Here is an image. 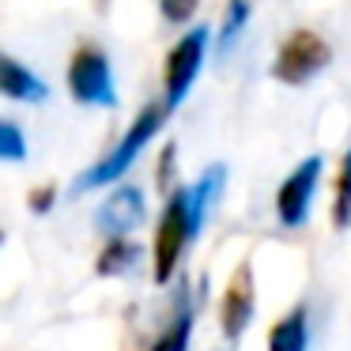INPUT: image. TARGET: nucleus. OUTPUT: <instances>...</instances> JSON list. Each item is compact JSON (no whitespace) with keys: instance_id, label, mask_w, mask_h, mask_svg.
<instances>
[{"instance_id":"1","label":"nucleus","mask_w":351,"mask_h":351,"mask_svg":"<svg viewBox=\"0 0 351 351\" xmlns=\"http://www.w3.org/2000/svg\"><path fill=\"white\" fill-rule=\"evenodd\" d=\"M170 106L167 102H152V106L144 110V114L132 121V129L121 136V144L114 147V155H106V159L99 162L95 170H87L84 178H80V189H95V185H106V182H117V178L125 174V170L132 167V159H136L140 152L147 147V140L155 136V132L162 129V121H167Z\"/></svg>"},{"instance_id":"2","label":"nucleus","mask_w":351,"mask_h":351,"mask_svg":"<svg viewBox=\"0 0 351 351\" xmlns=\"http://www.w3.org/2000/svg\"><path fill=\"white\" fill-rule=\"evenodd\" d=\"M193 234L197 230H193V212H189V189H178L159 219V230H155V280L159 283H167L174 276Z\"/></svg>"},{"instance_id":"3","label":"nucleus","mask_w":351,"mask_h":351,"mask_svg":"<svg viewBox=\"0 0 351 351\" xmlns=\"http://www.w3.org/2000/svg\"><path fill=\"white\" fill-rule=\"evenodd\" d=\"M69 91L84 106H114V76H110V61L99 46H80L69 64Z\"/></svg>"},{"instance_id":"4","label":"nucleus","mask_w":351,"mask_h":351,"mask_svg":"<svg viewBox=\"0 0 351 351\" xmlns=\"http://www.w3.org/2000/svg\"><path fill=\"white\" fill-rule=\"evenodd\" d=\"M332 61V49L321 34L313 31H295L287 42L280 46V57H276V80L298 87L306 80H313L321 69H328Z\"/></svg>"},{"instance_id":"5","label":"nucleus","mask_w":351,"mask_h":351,"mask_svg":"<svg viewBox=\"0 0 351 351\" xmlns=\"http://www.w3.org/2000/svg\"><path fill=\"white\" fill-rule=\"evenodd\" d=\"M204 49H208V31L197 27L193 34H185L167 57V106H182V99L189 95L193 80L200 72V61H204Z\"/></svg>"},{"instance_id":"6","label":"nucleus","mask_w":351,"mask_h":351,"mask_svg":"<svg viewBox=\"0 0 351 351\" xmlns=\"http://www.w3.org/2000/svg\"><path fill=\"white\" fill-rule=\"evenodd\" d=\"M317 178H321V159L313 155L302 167H295V174L280 185V193H276V212H280L283 227H302L306 223L313 189H317Z\"/></svg>"},{"instance_id":"7","label":"nucleus","mask_w":351,"mask_h":351,"mask_svg":"<svg viewBox=\"0 0 351 351\" xmlns=\"http://www.w3.org/2000/svg\"><path fill=\"white\" fill-rule=\"evenodd\" d=\"M223 332H227V340H238V336L250 328V317H253V268L250 261H242V265L234 268V276H230L227 291H223Z\"/></svg>"},{"instance_id":"8","label":"nucleus","mask_w":351,"mask_h":351,"mask_svg":"<svg viewBox=\"0 0 351 351\" xmlns=\"http://www.w3.org/2000/svg\"><path fill=\"white\" fill-rule=\"evenodd\" d=\"M144 219V200H140L136 189H117L106 197V204L99 208V227L110 230L114 238L129 234L136 223Z\"/></svg>"},{"instance_id":"9","label":"nucleus","mask_w":351,"mask_h":351,"mask_svg":"<svg viewBox=\"0 0 351 351\" xmlns=\"http://www.w3.org/2000/svg\"><path fill=\"white\" fill-rule=\"evenodd\" d=\"M0 91L8 95V99H23V102L46 99V84L31 69H23L16 57H4V64H0Z\"/></svg>"},{"instance_id":"10","label":"nucleus","mask_w":351,"mask_h":351,"mask_svg":"<svg viewBox=\"0 0 351 351\" xmlns=\"http://www.w3.org/2000/svg\"><path fill=\"white\" fill-rule=\"evenodd\" d=\"M268 351H306V310H291L268 332Z\"/></svg>"},{"instance_id":"11","label":"nucleus","mask_w":351,"mask_h":351,"mask_svg":"<svg viewBox=\"0 0 351 351\" xmlns=\"http://www.w3.org/2000/svg\"><path fill=\"white\" fill-rule=\"evenodd\" d=\"M189 328H193V306L185 298H178V310L170 317V325L162 328V336L152 343V351H185L189 348Z\"/></svg>"},{"instance_id":"12","label":"nucleus","mask_w":351,"mask_h":351,"mask_svg":"<svg viewBox=\"0 0 351 351\" xmlns=\"http://www.w3.org/2000/svg\"><path fill=\"white\" fill-rule=\"evenodd\" d=\"M223 189V167H212V174H204L197 185L189 189V212H193V230L204 223V212L215 204V197H219Z\"/></svg>"},{"instance_id":"13","label":"nucleus","mask_w":351,"mask_h":351,"mask_svg":"<svg viewBox=\"0 0 351 351\" xmlns=\"http://www.w3.org/2000/svg\"><path fill=\"white\" fill-rule=\"evenodd\" d=\"M332 223L340 230L351 227V147L340 159V174H336V197H332Z\"/></svg>"},{"instance_id":"14","label":"nucleus","mask_w":351,"mask_h":351,"mask_svg":"<svg viewBox=\"0 0 351 351\" xmlns=\"http://www.w3.org/2000/svg\"><path fill=\"white\" fill-rule=\"evenodd\" d=\"M136 257H140L136 245L125 242V238H114V242L102 250V257H99V276H121V272H129V268L136 265Z\"/></svg>"},{"instance_id":"15","label":"nucleus","mask_w":351,"mask_h":351,"mask_svg":"<svg viewBox=\"0 0 351 351\" xmlns=\"http://www.w3.org/2000/svg\"><path fill=\"white\" fill-rule=\"evenodd\" d=\"M27 155V144H23V132L16 129L12 121L0 125V159H8V162H19Z\"/></svg>"},{"instance_id":"16","label":"nucleus","mask_w":351,"mask_h":351,"mask_svg":"<svg viewBox=\"0 0 351 351\" xmlns=\"http://www.w3.org/2000/svg\"><path fill=\"white\" fill-rule=\"evenodd\" d=\"M245 16H250V4L245 0H230V8H227V23H223V49L234 42V34L245 27Z\"/></svg>"},{"instance_id":"17","label":"nucleus","mask_w":351,"mask_h":351,"mask_svg":"<svg viewBox=\"0 0 351 351\" xmlns=\"http://www.w3.org/2000/svg\"><path fill=\"white\" fill-rule=\"evenodd\" d=\"M197 4H200V0H159L162 16H167L170 23H185V19H193Z\"/></svg>"},{"instance_id":"18","label":"nucleus","mask_w":351,"mask_h":351,"mask_svg":"<svg viewBox=\"0 0 351 351\" xmlns=\"http://www.w3.org/2000/svg\"><path fill=\"white\" fill-rule=\"evenodd\" d=\"M170 162H174V144H170L167 152H162V159H159V185L162 189L170 185Z\"/></svg>"},{"instance_id":"19","label":"nucleus","mask_w":351,"mask_h":351,"mask_svg":"<svg viewBox=\"0 0 351 351\" xmlns=\"http://www.w3.org/2000/svg\"><path fill=\"white\" fill-rule=\"evenodd\" d=\"M49 197H53V185H46V189H38V193H34V208H38V212H46V208H49Z\"/></svg>"},{"instance_id":"20","label":"nucleus","mask_w":351,"mask_h":351,"mask_svg":"<svg viewBox=\"0 0 351 351\" xmlns=\"http://www.w3.org/2000/svg\"><path fill=\"white\" fill-rule=\"evenodd\" d=\"M95 8H99V12H106V8H110V0H95Z\"/></svg>"}]
</instances>
